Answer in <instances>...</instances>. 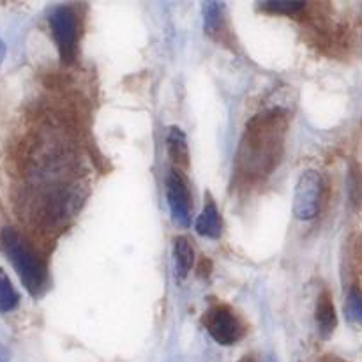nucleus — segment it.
Wrapping results in <instances>:
<instances>
[{
    "mask_svg": "<svg viewBox=\"0 0 362 362\" xmlns=\"http://www.w3.org/2000/svg\"><path fill=\"white\" fill-rule=\"evenodd\" d=\"M285 120L278 112H269L257 117L247 127L240 148V165L253 175H264L274 168L281 158V141Z\"/></svg>",
    "mask_w": 362,
    "mask_h": 362,
    "instance_id": "obj_1",
    "label": "nucleus"
},
{
    "mask_svg": "<svg viewBox=\"0 0 362 362\" xmlns=\"http://www.w3.org/2000/svg\"><path fill=\"white\" fill-rule=\"evenodd\" d=\"M4 253L13 264L14 271L20 276L21 283L30 293L41 292L46 279V269L30 244L13 228H4L0 233Z\"/></svg>",
    "mask_w": 362,
    "mask_h": 362,
    "instance_id": "obj_2",
    "label": "nucleus"
},
{
    "mask_svg": "<svg viewBox=\"0 0 362 362\" xmlns=\"http://www.w3.org/2000/svg\"><path fill=\"white\" fill-rule=\"evenodd\" d=\"M48 20L60 59L67 64L73 62L78 49L76 14L69 6H57L52 9Z\"/></svg>",
    "mask_w": 362,
    "mask_h": 362,
    "instance_id": "obj_3",
    "label": "nucleus"
},
{
    "mask_svg": "<svg viewBox=\"0 0 362 362\" xmlns=\"http://www.w3.org/2000/svg\"><path fill=\"white\" fill-rule=\"evenodd\" d=\"M322 177L317 170H304L293 191V216L300 221H311L320 211Z\"/></svg>",
    "mask_w": 362,
    "mask_h": 362,
    "instance_id": "obj_4",
    "label": "nucleus"
},
{
    "mask_svg": "<svg viewBox=\"0 0 362 362\" xmlns=\"http://www.w3.org/2000/svg\"><path fill=\"white\" fill-rule=\"evenodd\" d=\"M204 325L219 345L230 346L244 336V325L228 306H214L204 315Z\"/></svg>",
    "mask_w": 362,
    "mask_h": 362,
    "instance_id": "obj_5",
    "label": "nucleus"
},
{
    "mask_svg": "<svg viewBox=\"0 0 362 362\" xmlns=\"http://www.w3.org/2000/svg\"><path fill=\"white\" fill-rule=\"evenodd\" d=\"M166 200L170 205V214L177 226L191 225V194L186 177L177 168H172L166 177Z\"/></svg>",
    "mask_w": 362,
    "mask_h": 362,
    "instance_id": "obj_6",
    "label": "nucleus"
},
{
    "mask_svg": "<svg viewBox=\"0 0 362 362\" xmlns=\"http://www.w3.org/2000/svg\"><path fill=\"white\" fill-rule=\"evenodd\" d=\"M194 228L200 235L209 237V239H218L223 232V219L219 214V209L216 205V202L212 200L207 194V200H205L204 211L198 216L197 223H194Z\"/></svg>",
    "mask_w": 362,
    "mask_h": 362,
    "instance_id": "obj_7",
    "label": "nucleus"
},
{
    "mask_svg": "<svg viewBox=\"0 0 362 362\" xmlns=\"http://www.w3.org/2000/svg\"><path fill=\"white\" fill-rule=\"evenodd\" d=\"M166 147H168V154L172 158L173 165L177 166V170L187 168V165H189V148H187L186 134L179 126H170L168 136H166Z\"/></svg>",
    "mask_w": 362,
    "mask_h": 362,
    "instance_id": "obj_8",
    "label": "nucleus"
},
{
    "mask_svg": "<svg viewBox=\"0 0 362 362\" xmlns=\"http://www.w3.org/2000/svg\"><path fill=\"white\" fill-rule=\"evenodd\" d=\"M173 257H175V269L179 279H184L194 264V250L186 237H177L173 244Z\"/></svg>",
    "mask_w": 362,
    "mask_h": 362,
    "instance_id": "obj_9",
    "label": "nucleus"
},
{
    "mask_svg": "<svg viewBox=\"0 0 362 362\" xmlns=\"http://www.w3.org/2000/svg\"><path fill=\"white\" fill-rule=\"evenodd\" d=\"M317 322L322 336H329L336 327V311L327 293H322L317 304Z\"/></svg>",
    "mask_w": 362,
    "mask_h": 362,
    "instance_id": "obj_10",
    "label": "nucleus"
},
{
    "mask_svg": "<svg viewBox=\"0 0 362 362\" xmlns=\"http://www.w3.org/2000/svg\"><path fill=\"white\" fill-rule=\"evenodd\" d=\"M18 303H20V296L14 290L9 276L0 267V311L9 313V311H13L18 306Z\"/></svg>",
    "mask_w": 362,
    "mask_h": 362,
    "instance_id": "obj_11",
    "label": "nucleus"
},
{
    "mask_svg": "<svg viewBox=\"0 0 362 362\" xmlns=\"http://www.w3.org/2000/svg\"><path fill=\"white\" fill-rule=\"evenodd\" d=\"M223 11H225V6L219 2H207L204 6L205 30H207L211 35H214L216 32L221 30Z\"/></svg>",
    "mask_w": 362,
    "mask_h": 362,
    "instance_id": "obj_12",
    "label": "nucleus"
},
{
    "mask_svg": "<svg viewBox=\"0 0 362 362\" xmlns=\"http://www.w3.org/2000/svg\"><path fill=\"white\" fill-rule=\"evenodd\" d=\"M264 11H269L272 14H299L306 7L304 2H288V0H272V2L260 4Z\"/></svg>",
    "mask_w": 362,
    "mask_h": 362,
    "instance_id": "obj_13",
    "label": "nucleus"
},
{
    "mask_svg": "<svg viewBox=\"0 0 362 362\" xmlns=\"http://www.w3.org/2000/svg\"><path fill=\"white\" fill-rule=\"evenodd\" d=\"M346 318L354 324L362 325V292L354 288L346 299Z\"/></svg>",
    "mask_w": 362,
    "mask_h": 362,
    "instance_id": "obj_14",
    "label": "nucleus"
},
{
    "mask_svg": "<svg viewBox=\"0 0 362 362\" xmlns=\"http://www.w3.org/2000/svg\"><path fill=\"white\" fill-rule=\"evenodd\" d=\"M4 57H6V46H4L2 39H0V66H2L4 62Z\"/></svg>",
    "mask_w": 362,
    "mask_h": 362,
    "instance_id": "obj_15",
    "label": "nucleus"
},
{
    "mask_svg": "<svg viewBox=\"0 0 362 362\" xmlns=\"http://www.w3.org/2000/svg\"><path fill=\"white\" fill-rule=\"evenodd\" d=\"M243 362H255V361H251V359H246V361H243Z\"/></svg>",
    "mask_w": 362,
    "mask_h": 362,
    "instance_id": "obj_16",
    "label": "nucleus"
}]
</instances>
